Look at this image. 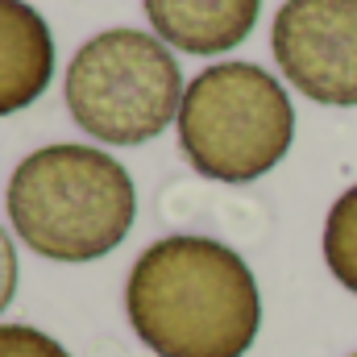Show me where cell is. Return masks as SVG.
<instances>
[{
    "mask_svg": "<svg viewBox=\"0 0 357 357\" xmlns=\"http://www.w3.org/2000/svg\"><path fill=\"white\" fill-rule=\"evenodd\" d=\"M125 316L154 357H245L258 341L262 295L233 245L171 233L137 254Z\"/></svg>",
    "mask_w": 357,
    "mask_h": 357,
    "instance_id": "6da1fadb",
    "label": "cell"
},
{
    "mask_svg": "<svg viewBox=\"0 0 357 357\" xmlns=\"http://www.w3.org/2000/svg\"><path fill=\"white\" fill-rule=\"evenodd\" d=\"M4 208L17 241L38 258L84 266L129 237L137 220V187L108 150L54 142L17 162Z\"/></svg>",
    "mask_w": 357,
    "mask_h": 357,
    "instance_id": "7a4b0ae2",
    "label": "cell"
},
{
    "mask_svg": "<svg viewBox=\"0 0 357 357\" xmlns=\"http://www.w3.org/2000/svg\"><path fill=\"white\" fill-rule=\"evenodd\" d=\"M291 142V96L258 63H212L183 91L178 150L199 178L229 187L254 183L287 158Z\"/></svg>",
    "mask_w": 357,
    "mask_h": 357,
    "instance_id": "3957f363",
    "label": "cell"
},
{
    "mask_svg": "<svg viewBox=\"0 0 357 357\" xmlns=\"http://www.w3.org/2000/svg\"><path fill=\"white\" fill-rule=\"evenodd\" d=\"M183 71L158 33L116 25L88 38L63 75L71 121L104 146H146L183 108Z\"/></svg>",
    "mask_w": 357,
    "mask_h": 357,
    "instance_id": "277c9868",
    "label": "cell"
},
{
    "mask_svg": "<svg viewBox=\"0 0 357 357\" xmlns=\"http://www.w3.org/2000/svg\"><path fill=\"white\" fill-rule=\"evenodd\" d=\"M270 54L312 104L357 108V0H282Z\"/></svg>",
    "mask_w": 357,
    "mask_h": 357,
    "instance_id": "5b68a950",
    "label": "cell"
},
{
    "mask_svg": "<svg viewBox=\"0 0 357 357\" xmlns=\"http://www.w3.org/2000/svg\"><path fill=\"white\" fill-rule=\"evenodd\" d=\"M150 29L183 54L212 59L241 46L262 13V0H142Z\"/></svg>",
    "mask_w": 357,
    "mask_h": 357,
    "instance_id": "8992f818",
    "label": "cell"
},
{
    "mask_svg": "<svg viewBox=\"0 0 357 357\" xmlns=\"http://www.w3.org/2000/svg\"><path fill=\"white\" fill-rule=\"evenodd\" d=\"M54 79V33L29 0H0V116L38 104Z\"/></svg>",
    "mask_w": 357,
    "mask_h": 357,
    "instance_id": "52a82bcc",
    "label": "cell"
},
{
    "mask_svg": "<svg viewBox=\"0 0 357 357\" xmlns=\"http://www.w3.org/2000/svg\"><path fill=\"white\" fill-rule=\"evenodd\" d=\"M324 266L349 295H357V183L333 199L324 216Z\"/></svg>",
    "mask_w": 357,
    "mask_h": 357,
    "instance_id": "ba28073f",
    "label": "cell"
},
{
    "mask_svg": "<svg viewBox=\"0 0 357 357\" xmlns=\"http://www.w3.org/2000/svg\"><path fill=\"white\" fill-rule=\"evenodd\" d=\"M0 357H71L33 324H0Z\"/></svg>",
    "mask_w": 357,
    "mask_h": 357,
    "instance_id": "9c48e42d",
    "label": "cell"
},
{
    "mask_svg": "<svg viewBox=\"0 0 357 357\" xmlns=\"http://www.w3.org/2000/svg\"><path fill=\"white\" fill-rule=\"evenodd\" d=\"M17 282H21V262H17V245L13 233L0 225V312L17 299Z\"/></svg>",
    "mask_w": 357,
    "mask_h": 357,
    "instance_id": "30bf717a",
    "label": "cell"
},
{
    "mask_svg": "<svg viewBox=\"0 0 357 357\" xmlns=\"http://www.w3.org/2000/svg\"><path fill=\"white\" fill-rule=\"evenodd\" d=\"M354 357H357V354H354Z\"/></svg>",
    "mask_w": 357,
    "mask_h": 357,
    "instance_id": "8fae6325",
    "label": "cell"
}]
</instances>
